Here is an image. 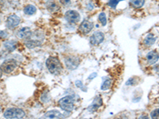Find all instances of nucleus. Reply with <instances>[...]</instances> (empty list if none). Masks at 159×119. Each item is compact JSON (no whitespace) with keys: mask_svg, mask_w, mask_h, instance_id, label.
<instances>
[{"mask_svg":"<svg viewBox=\"0 0 159 119\" xmlns=\"http://www.w3.org/2000/svg\"><path fill=\"white\" fill-rule=\"evenodd\" d=\"M21 22V18L16 15H11L7 18L6 21V25L8 29H15L16 26L19 25Z\"/></svg>","mask_w":159,"mask_h":119,"instance_id":"nucleus-7","label":"nucleus"},{"mask_svg":"<svg viewBox=\"0 0 159 119\" xmlns=\"http://www.w3.org/2000/svg\"><path fill=\"white\" fill-rule=\"evenodd\" d=\"M37 12V8L34 5H27L24 7V13L27 15H34Z\"/></svg>","mask_w":159,"mask_h":119,"instance_id":"nucleus-17","label":"nucleus"},{"mask_svg":"<svg viewBox=\"0 0 159 119\" xmlns=\"http://www.w3.org/2000/svg\"><path fill=\"white\" fill-rule=\"evenodd\" d=\"M45 7H46L48 11H50V12H55V11H57L59 10V6L53 0H49L48 2H46Z\"/></svg>","mask_w":159,"mask_h":119,"instance_id":"nucleus-12","label":"nucleus"},{"mask_svg":"<svg viewBox=\"0 0 159 119\" xmlns=\"http://www.w3.org/2000/svg\"><path fill=\"white\" fill-rule=\"evenodd\" d=\"M96 73H93V76H92V75H91L90 77H89V79H91V78H94V77H96Z\"/></svg>","mask_w":159,"mask_h":119,"instance_id":"nucleus-25","label":"nucleus"},{"mask_svg":"<svg viewBox=\"0 0 159 119\" xmlns=\"http://www.w3.org/2000/svg\"><path fill=\"white\" fill-rule=\"evenodd\" d=\"M3 45L7 50H8L9 52H13V51L15 50L17 47V42L14 41V40H11V41L6 42Z\"/></svg>","mask_w":159,"mask_h":119,"instance_id":"nucleus-14","label":"nucleus"},{"mask_svg":"<svg viewBox=\"0 0 159 119\" xmlns=\"http://www.w3.org/2000/svg\"><path fill=\"white\" fill-rule=\"evenodd\" d=\"M121 1H123V0H109V2H107V5L111 8H116V6Z\"/></svg>","mask_w":159,"mask_h":119,"instance_id":"nucleus-22","label":"nucleus"},{"mask_svg":"<svg viewBox=\"0 0 159 119\" xmlns=\"http://www.w3.org/2000/svg\"><path fill=\"white\" fill-rule=\"evenodd\" d=\"M44 117H48V118H61L63 116L57 110H50V111H48L47 113H45Z\"/></svg>","mask_w":159,"mask_h":119,"instance_id":"nucleus-15","label":"nucleus"},{"mask_svg":"<svg viewBox=\"0 0 159 119\" xmlns=\"http://www.w3.org/2000/svg\"><path fill=\"white\" fill-rule=\"evenodd\" d=\"M25 112L19 108H9L4 112L5 118H22L25 117Z\"/></svg>","mask_w":159,"mask_h":119,"instance_id":"nucleus-4","label":"nucleus"},{"mask_svg":"<svg viewBox=\"0 0 159 119\" xmlns=\"http://www.w3.org/2000/svg\"><path fill=\"white\" fill-rule=\"evenodd\" d=\"M80 64V60L76 56H68L65 59V65L70 70L76 69Z\"/></svg>","mask_w":159,"mask_h":119,"instance_id":"nucleus-8","label":"nucleus"},{"mask_svg":"<svg viewBox=\"0 0 159 119\" xmlns=\"http://www.w3.org/2000/svg\"><path fill=\"white\" fill-rule=\"evenodd\" d=\"M2 70L1 69V68H0V78L2 77Z\"/></svg>","mask_w":159,"mask_h":119,"instance_id":"nucleus-26","label":"nucleus"},{"mask_svg":"<svg viewBox=\"0 0 159 119\" xmlns=\"http://www.w3.org/2000/svg\"><path fill=\"white\" fill-rule=\"evenodd\" d=\"M150 117L151 118H159V108L153 110L150 113Z\"/></svg>","mask_w":159,"mask_h":119,"instance_id":"nucleus-23","label":"nucleus"},{"mask_svg":"<svg viewBox=\"0 0 159 119\" xmlns=\"http://www.w3.org/2000/svg\"><path fill=\"white\" fill-rule=\"evenodd\" d=\"M59 106L62 110L65 111H72L74 109V99L72 96L68 95L59 100Z\"/></svg>","mask_w":159,"mask_h":119,"instance_id":"nucleus-3","label":"nucleus"},{"mask_svg":"<svg viewBox=\"0 0 159 119\" xmlns=\"http://www.w3.org/2000/svg\"><path fill=\"white\" fill-rule=\"evenodd\" d=\"M65 19L71 23H77L80 19V15L76 11H68L65 14Z\"/></svg>","mask_w":159,"mask_h":119,"instance_id":"nucleus-6","label":"nucleus"},{"mask_svg":"<svg viewBox=\"0 0 159 119\" xmlns=\"http://www.w3.org/2000/svg\"><path fill=\"white\" fill-rule=\"evenodd\" d=\"M111 86V79H109V78H106V79L103 80V83L101 85V90H107V89L110 88Z\"/></svg>","mask_w":159,"mask_h":119,"instance_id":"nucleus-19","label":"nucleus"},{"mask_svg":"<svg viewBox=\"0 0 159 119\" xmlns=\"http://www.w3.org/2000/svg\"><path fill=\"white\" fill-rule=\"evenodd\" d=\"M143 117H145V118H148L147 116H141V117H139V118H143Z\"/></svg>","mask_w":159,"mask_h":119,"instance_id":"nucleus-27","label":"nucleus"},{"mask_svg":"<svg viewBox=\"0 0 159 119\" xmlns=\"http://www.w3.org/2000/svg\"><path fill=\"white\" fill-rule=\"evenodd\" d=\"M61 2L64 6H69L71 3V1L70 0H61Z\"/></svg>","mask_w":159,"mask_h":119,"instance_id":"nucleus-24","label":"nucleus"},{"mask_svg":"<svg viewBox=\"0 0 159 119\" xmlns=\"http://www.w3.org/2000/svg\"><path fill=\"white\" fill-rule=\"evenodd\" d=\"M99 21L100 22V23L102 24L103 25H107V17H106V15H105V13L102 12L100 13L99 15Z\"/></svg>","mask_w":159,"mask_h":119,"instance_id":"nucleus-21","label":"nucleus"},{"mask_svg":"<svg viewBox=\"0 0 159 119\" xmlns=\"http://www.w3.org/2000/svg\"><path fill=\"white\" fill-rule=\"evenodd\" d=\"M0 68L2 70V72H4L6 74H10L12 72H14V70L17 68V61L15 59L6 60L1 64Z\"/></svg>","mask_w":159,"mask_h":119,"instance_id":"nucleus-5","label":"nucleus"},{"mask_svg":"<svg viewBox=\"0 0 159 119\" xmlns=\"http://www.w3.org/2000/svg\"><path fill=\"white\" fill-rule=\"evenodd\" d=\"M45 39V34L41 30L31 32L30 34L25 39V46L29 49H34L42 45Z\"/></svg>","mask_w":159,"mask_h":119,"instance_id":"nucleus-1","label":"nucleus"},{"mask_svg":"<svg viewBox=\"0 0 159 119\" xmlns=\"http://www.w3.org/2000/svg\"><path fill=\"white\" fill-rule=\"evenodd\" d=\"M155 41H156V38L154 37V35L149 34V35H147V37H146V39H145V44H146L147 45L150 46V45H154V42H155Z\"/></svg>","mask_w":159,"mask_h":119,"instance_id":"nucleus-20","label":"nucleus"},{"mask_svg":"<svg viewBox=\"0 0 159 119\" xmlns=\"http://www.w3.org/2000/svg\"><path fill=\"white\" fill-rule=\"evenodd\" d=\"M46 67L48 70L52 75H59L61 73L63 70V67L58 58L54 56H49L46 60Z\"/></svg>","mask_w":159,"mask_h":119,"instance_id":"nucleus-2","label":"nucleus"},{"mask_svg":"<svg viewBox=\"0 0 159 119\" xmlns=\"http://www.w3.org/2000/svg\"><path fill=\"white\" fill-rule=\"evenodd\" d=\"M159 59V54L156 51H151L148 52L147 55V60L149 64H154L157 63V61Z\"/></svg>","mask_w":159,"mask_h":119,"instance_id":"nucleus-11","label":"nucleus"},{"mask_svg":"<svg viewBox=\"0 0 159 119\" xmlns=\"http://www.w3.org/2000/svg\"><path fill=\"white\" fill-rule=\"evenodd\" d=\"M104 40V34L102 32H95L90 37V42L93 45H99Z\"/></svg>","mask_w":159,"mask_h":119,"instance_id":"nucleus-10","label":"nucleus"},{"mask_svg":"<svg viewBox=\"0 0 159 119\" xmlns=\"http://www.w3.org/2000/svg\"><path fill=\"white\" fill-rule=\"evenodd\" d=\"M31 32L32 31L30 30L29 27H23L18 31V37L20 39H25L30 34Z\"/></svg>","mask_w":159,"mask_h":119,"instance_id":"nucleus-13","label":"nucleus"},{"mask_svg":"<svg viewBox=\"0 0 159 119\" xmlns=\"http://www.w3.org/2000/svg\"><path fill=\"white\" fill-rule=\"evenodd\" d=\"M145 3V0H130V4L134 8H141Z\"/></svg>","mask_w":159,"mask_h":119,"instance_id":"nucleus-18","label":"nucleus"},{"mask_svg":"<svg viewBox=\"0 0 159 119\" xmlns=\"http://www.w3.org/2000/svg\"><path fill=\"white\" fill-rule=\"evenodd\" d=\"M92 29H93V23L89 20L83 21L79 26V30L84 34H87L90 33Z\"/></svg>","mask_w":159,"mask_h":119,"instance_id":"nucleus-9","label":"nucleus"},{"mask_svg":"<svg viewBox=\"0 0 159 119\" xmlns=\"http://www.w3.org/2000/svg\"><path fill=\"white\" fill-rule=\"evenodd\" d=\"M102 105V99L101 98L99 97V96H97V97L95 99L94 102H93V103H92V105H91V107H89V110H97L98 108H99L100 106Z\"/></svg>","mask_w":159,"mask_h":119,"instance_id":"nucleus-16","label":"nucleus"}]
</instances>
